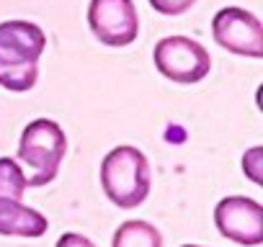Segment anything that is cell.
Wrapping results in <instances>:
<instances>
[{"mask_svg": "<svg viewBox=\"0 0 263 247\" xmlns=\"http://www.w3.org/2000/svg\"><path fill=\"white\" fill-rule=\"evenodd\" d=\"M47 47V34L31 21L0 24V88L26 93L39 80V57Z\"/></svg>", "mask_w": 263, "mask_h": 247, "instance_id": "obj_1", "label": "cell"}, {"mask_svg": "<svg viewBox=\"0 0 263 247\" xmlns=\"http://www.w3.org/2000/svg\"><path fill=\"white\" fill-rule=\"evenodd\" d=\"M150 162L147 155L132 145L114 147L101 162V188L119 209H137L150 196Z\"/></svg>", "mask_w": 263, "mask_h": 247, "instance_id": "obj_2", "label": "cell"}, {"mask_svg": "<svg viewBox=\"0 0 263 247\" xmlns=\"http://www.w3.org/2000/svg\"><path fill=\"white\" fill-rule=\"evenodd\" d=\"M65 155H67V137L57 121L34 118L26 123L18 142V162L31 170V175L26 178L29 188L49 186L57 178Z\"/></svg>", "mask_w": 263, "mask_h": 247, "instance_id": "obj_3", "label": "cell"}, {"mask_svg": "<svg viewBox=\"0 0 263 247\" xmlns=\"http://www.w3.org/2000/svg\"><path fill=\"white\" fill-rule=\"evenodd\" d=\"M153 62L163 77L178 85L201 83L212 70V57L206 47L191 36H165L153 49Z\"/></svg>", "mask_w": 263, "mask_h": 247, "instance_id": "obj_4", "label": "cell"}, {"mask_svg": "<svg viewBox=\"0 0 263 247\" xmlns=\"http://www.w3.org/2000/svg\"><path fill=\"white\" fill-rule=\"evenodd\" d=\"M88 26L103 47H129L140 36V16L132 0H90Z\"/></svg>", "mask_w": 263, "mask_h": 247, "instance_id": "obj_5", "label": "cell"}, {"mask_svg": "<svg viewBox=\"0 0 263 247\" xmlns=\"http://www.w3.org/2000/svg\"><path fill=\"white\" fill-rule=\"evenodd\" d=\"M212 34L214 42L232 54L250 57V59L263 57V26L245 8L230 6L217 11L212 21Z\"/></svg>", "mask_w": 263, "mask_h": 247, "instance_id": "obj_6", "label": "cell"}, {"mask_svg": "<svg viewBox=\"0 0 263 247\" xmlns=\"http://www.w3.org/2000/svg\"><path fill=\"white\" fill-rule=\"evenodd\" d=\"M214 224L222 237L242 247L263 242V206L248 196H227L214 206Z\"/></svg>", "mask_w": 263, "mask_h": 247, "instance_id": "obj_7", "label": "cell"}, {"mask_svg": "<svg viewBox=\"0 0 263 247\" xmlns=\"http://www.w3.org/2000/svg\"><path fill=\"white\" fill-rule=\"evenodd\" d=\"M49 221L42 211L24 206L21 198L0 196V234L6 237H42L47 234Z\"/></svg>", "mask_w": 263, "mask_h": 247, "instance_id": "obj_8", "label": "cell"}, {"mask_svg": "<svg viewBox=\"0 0 263 247\" xmlns=\"http://www.w3.org/2000/svg\"><path fill=\"white\" fill-rule=\"evenodd\" d=\"M111 247H163V234L150 221L129 219L116 227Z\"/></svg>", "mask_w": 263, "mask_h": 247, "instance_id": "obj_9", "label": "cell"}, {"mask_svg": "<svg viewBox=\"0 0 263 247\" xmlns=\"http://www.w3.org/2000/svg\"><path fill=\"white\" fill-rule=\"evenodd\" d=\"M26 173L13 157H0V196L24 198L26 193Z\"/></svg>", "mask_w": 263, "mask_h": 247, "instance_id": "obj_10", "label": "cell"}, {"mask_svg": "<svg viewBox=\"0 0 263 247\" xmlns=\"http://www.w3.org/2000/svg\"><path fill=\"white\" fill-rule=\"evenodd\" d=\"M196 0H150L153 11H158L160 16H181L186 11L194 8Z\"/></svg>", "mask_w": 263, "mask_h": 247, "instance_id": "obj_11", "label": "cell"}, {"mask_svg": "<svg viewBox=\"0 0 263 247\" xmlns=\"http://www.w3.org/2000/svg\"><path fill=\"white\" fill-rule=\"evenodd\" d=\"M260 155H263L260 147H253V150H248V152L242 155V170H245V175H248L255 186H260V180H263V178H260V170H258V168H260Z\"/></svg>", "mask_w": 263, "mask_h": 247, "instance_id": "obj_12", "label": "cell"}, {"mask_svg": "<svg viewBox=\"0 0 263 247\" xmlns=\"http://www.w3.org/2000/svg\"><path fill=\"white\" fill-rule=\"evenodd\" d=\"M54 247H96L85 234H78V232H65L60 239H57V244Z\"/></svg>", "mask_w": 263, "mask_h": 247, "instance_id": "obj_13", "label": "cell"}, {"mask_svg": "<svg viewBox=\"0 0 263 247\" xmlns=\"http://www.w3.org/2000/svg\"><path fill=\"white\" fill-rule=\"evenodd\" d=\"M183 247H199V244H183Z\"/></svg>", "mask_w": 263, "mask_h": 247, "instance_id": "obj_14", "label": "cell"}]
</instances>
